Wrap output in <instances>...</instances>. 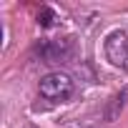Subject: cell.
Returning <instances> with one entry per match:
<instances>
[{
    "label": "cell",
    "mask_w": 128,
    "mask_h": 128,
    "mask_svg": "<svg viewBox=\"0 0 128 128\" xmlns=\"http://www.w3.org/2000/svg\"><path fill=\"white\" fill-rule=\"evenodd\" d=\"M38 90H40V96H43V98H48V100H55V103H58V100H68V98L73 96L76 83H73V78H70L68 73L55 70V73H48V76H43V78H40Z\"/></svg>",
    "instance_id": "1"
},
{
    "label": "cell",
    "mask_w": 128,
    "mask_h": 128,
    "mask_svg": "<svg viewBox=\"0 0 128 128\" xmlns=\"http://www.w3.org/2000/svg\"><path fill=\"white\" fill-rule=\"evenodd\" d=\"M35 53L40 55L43 63H60L73 53V38H55V40H43L35 45Z\"/></svg>",
    "instance_id": "2"
},
{
    "label": "cell",
    "mask_w": 128,
    "mask_h": 128,
    "mask_svg": "<svg viewBox=\"0 0 128 128\" xmlns=\"http://www.w3.org/2000/svg\"><path fill=\"white\" fill-rule=\"evenodd\" d=\"M106 58L113 66H128V33L126 30H113L106 38Z\"/></svg>",
    "instance_id": "3"
},
{
    "label": "cell",
    "mask_w": 128,
    "mask_h": 128,
    "mask_svg": "<svg viewBox=\"0 0 128 128\" xmlns=\"http://www.w3.org/2000/svg\"><path fill=\"white\" fill-rule=\"evenodd\" d=\"M126 98H128V90H123L120 96H116V98H113V103H110V108H108V113H106V118H108V120H113V118L118 116V110L123 108Z\"/></svg>",
    "instance_id": "4"
},
{
    "label": "cell",
    "mask_w": 128,
    "mask_h": 128,
    "mask_svg": "<svg viewBox=\"0 0 128 128\" xmlns=\"http://www.w3.org/2000/svg\"><path fill=\"white\" fill-rule=\"evenodd\" d=\"M55 10L53 8H40V13H38V23L43 25V28H50V25H55Z\"/></svg>",
    "instance_id": "5"
}]
</instances>
